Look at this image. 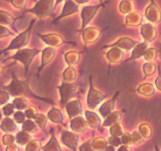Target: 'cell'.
<instances>
[{
    "instance_id": "cell-1",
    "label": "cell",
    "mask_w": 161,
    "mask_h": 151,
    "mask_svg": "<svg viewBox=\"0 0 161 151\" xmlns=\"http://www.w3.org/2000/svg\"><path fill=\"white\" fill-rule=\"evenodd\" d=\"M53 0H39L36 6L33 9H28V12L34 13L39 17L49 15L53 9Z\"/></svg>"
},
{
    "instance_id": "cell-2",
    "label": "cell",
    "mask_w": 161,
    "mask_h": 151,
    "mask_svg": "<svg viewBox=\"0 0 161 151\" xmlns=\"http://www.w3.org/2000/svg\"><path fill=\"white\" fill-rule=\"evenodd\" d=\"M39 53V50H28V49H25V50H22L17 52L13 57V58L22 61L23 64L25 65V70L27 72L28 69V66H29L31 61H32L34 56Z\"/></svg>"
},
{
    "instance_id": "cell-3",
    "label": "cell",
    "mask_w": 161,
    "mask_h": 151,
    "mask_svg": "<svg viewBox=\"0 0 161 151\" xmlns=\"http://www.w3.org/2000/svg\"><path fill=\"white\" fill-rule=\"evenodd\" d=\"M35 22V20H33V21L31 22V24L30 25V27L28 28L27 31H25V32L21 33L18 37H17V39H14L12 42H11V45L8 47L7 49H6L5 50H8L9 49L12 48H20V47H24V46L27 45L28 40H29V36L30 33H31V28H32L33 23Z\"/></svg>"
},
{
    "instance_id": "cell-4",
    "label": "cell",
    "mask_w": 161,
    "mask_h": 151,
    "mask_svg": "<svg viewBox=\"0 0 161 151\" xmlns=\"http://www.w3.org/2000/svg\"><path fill=\"white\" fill-rule=\"evenodd\" d=\"M15 79L16 82H12V83L6 88L8 91H10L12 95H18V94H25V93L26 94L27 91H29V89L27 86V83L19 81V80H17L16 77Z\"/></svg>"
},
{
    "instance_id": "cell-5",
    "label": "cell",
    "mask_w": 161,
    "mask_h": 151,
    "mask_svg": "<svg viewBox=\"0 0 161 151\" xmlns=\"http://www.w3.org/2000/svg\"><path fill=\"white\" fill-rule=\"evenodd\" d=\"M104 6V5H98L96 6H86L84 7L83 9V13H82V17L83 18V28L85 27V25L90 22L91 19L92 18L93 16L96 14L97 9L100 6Z\"/></svg>"
},
{
    "instance_id": "cell-6",
    "label": "cell",
    "mask_w": 161,
    "mask_h": 151,
    "mask_svg": "<svg viewBox=\"0 0 161 151\" xmlns=\"http://www.w3.org/2000/svg\"><path fill=\"white\" fill-rule=\"evenodd\" d=\"M76 11H78V5H76L75 3H73L72 0H66L62 14L58 17V19L61 18V17H64V16L69 15V14H72V13L74 12H76Z\"/></svg>"
},
{
    "instance_id": "cell-7",
    "label": "cell",
    "mask_w": 161,
    "mask_h": 151,
    "mask_svg": "<svg viewBox=\"0 0 161 151\" xmlns=\"http://www.w3.org/2000/svg\"><path fill=\"white\" fill-rule=\"evenodd\" d=\"M134 7V3L132 0H123L120 3V9H123L125 8L123 12L127 13L128 11L131 10Z\"/></svg>"
},
{
    "instance_id": "cell-8",
    "label": "cell",
    "mask_w": 161,
    "mask_h": 151,
    "mask_svg": "<svg viewBox=\"0 0 161 151\" xmlns=\"http://www.w3.org/2000/svg\"><path fill=\"white\" fill-rule=\"evenodd\" d=\"M12 3L16 7L22 9L26 6L27 0H12Z\"/></svg>"
},
{
    "instance_id": "cell-9",
    "label": "cell",
    "mask_w": 161,
    "mask_h": 151,
    "mask_svg": "<svg viewBox=\"0 0 161 151\" xmlns=\"http://www.w3.org/2000/svg\"><path fill=\"white\" fill-rule=\"evenodd\" d=\"M75 1L79 3H86V2H88L89 0H75Z\"/></svg>"
},
{
    "instance_id": "cell-10",
    "label": "cell",
    "mask_w": 161,
    "mask_h": 151,
    "mask_svg": "<svg viewBox=\"0 0 161 151\" xmlns=\"http://www.w3.org/2000/svg\"><path fill=\"white\" fill-rule=\"evenodd\" d=\"M61 1H62V0H56V3H55V5H56V6H57V5H58V3H61Z\"/></svg>"
},
{
    "instance_id": "cell-11",
    "label": "cell",
    "mask_w": 161,
    "mask_h": 151,
    "mask_svg": "<svg viewBox=\"0 0 161 151\" xmlns=\"http://www.w3.org/2000/svg\"><path fill=\"white\" fill-rule=\"evenodd\" d=\"M100 1H101V2H102V0H100Z\"/></svg>"
}]
</instances>
